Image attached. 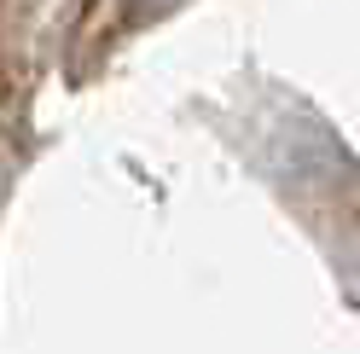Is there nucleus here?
I'll return each instance as SVG.
<instances>
[{"label": "nucleus", "instance_id": "obj_1", "mask_svg": "<svg viewBox=\"0 0 360 354\" xmlns=\"http://www.w3.org/2000/svg\"><path fill=\"white\" fill-rule=\"evenodd\" d=\"M128 6V24H140V18H157V12H169L174 0H122Z\"/></svg>", "mask_w": 360, "mask_h": 354}]
</instances>
